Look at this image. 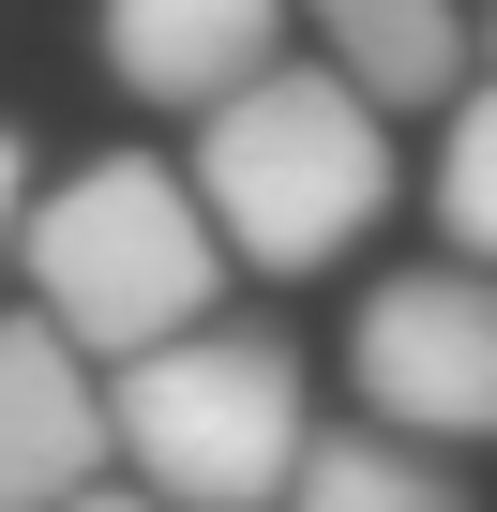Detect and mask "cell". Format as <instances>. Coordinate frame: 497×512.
<instances>
[{
    "label": "cell",
    "mask_w": 497,
    "mask_h": 512,
    "mask_svg": "<svg viewBox=\"0 0 497 512\" xmlns=\"http://www.w3.org/2000/svg\"><path fill=\"white\" fill-rule=\"evenodd\" d=\"M196 211L226 226L241 272H332L392 211V121L347 61H272L226 106H196Z\"/></svg>",
    "instance_id": "cell-1"
},
{
    "label": "cell",
    "mask_w": 497,
    "mask_h": 512,
    "mask_svg": "<svg viewBox=\"0 0 497 512\" xmlns=\"http://www.w3.org/2000/svg\"><path fill=\"white\" fill-rule=\"evenodd\" d=\"M16 287H31V317L76 332L91 362H136V347H166V332L211 317L226 226L196 211V181H181L166 151H106V166H76V181H31V211H16Z\"/></svg>",
    "instance_id": "cell-2"
},
{
    "label": "cell",
    "mask_w": 497,
    "mask_h": 512,
    "mask_svg": "<svg viewBox=\"0 0 497 512\" xmlns=\"http://www.w3.org/2000/svg\"><path fill=\"white\" fill-rule=\"evenodd\" d=\"M317 437V392H302V347L287 332H166L121 362L106 392V452H136V497L166 512H272L287 467Z\"/></svg>",
    "instance_id": "cell-3"
},
{
    "label": "cell",
    "mask_w": 497,
    "mask_h": 512,
    "mask_svg": "<svg viewBox=\"0 0 497 512\" xmlns=\"http://www.w3.org/2000/svg\"><path fill=\"white\" fill-rule=\"evenodd\" d=\"M347 392H362V422H392V437H422V452H452V437H497V272L482 256H422V272H392V287H362V317H347Z\"/></svg>",
    "instance_id": "cell-4"
},
{
    "label": "cell",
    "mask_w": 497,
    "mask_h": 512,
    "mask_svg": "<svg viewBox=\"0 0 497 512\" xmlns=\"http://www.w3.org/2000/svg\"><path fill=\"white\" fill-rule=\"evenodd\" d=\"M76 482H106V377L76 332L0 317V512H46Z\"/></svg>",
    "instance_id": "cell-5"
},
{
    "label": "cell",
    "mask_w": 497,
    "mask_h": 512,
    "mask_svg": "<svg viewBox=\"0 0 497 512\" xmlns=\"http://www.w3.org/2000/svg\"><path fill=\"white\" fill-rule=\"evenodd\" d=\"M302 31V0H106V76L136 106H226L241 76H272Z\"/></svg>",
    "instance_id": "cell-6"
},
{
    "label": "cell",
    "mask_w": 497,
    "mask_h": 512,
    "mask_svg": "<svg viewBox=\"0 0 497 512\" xmlns=\"http://www.w3.org/2000/svg\"><path fill=\"white\" fill-rule=\"evenodd\" d=\"M302 16H317V46H332L377 106H437L452 61H467V16H452V0H302Z\"/></svg>",
    "instance_id": "cell-7"
},
{
    "label": "cell",
    "mask_w": 497,
    "mask_h": 512,
    "mask_svg": "<svg viewBox=\"0 0 497 512\" xmlns=\"http://www.w3.org/2000/svg\"><path fill=\"white\" fill-rule=\"evenodd\" d=\"M272 512H467V497H452V467H437L422 437L347 422V437H302V467H287Z\"/></svg>",
    "instance_id": "cell-8"
},
{
    "label": "cell",
    "mask_w": 497,
    "mask_h": 512,
    "mask_svg": "<svg viewBox=\"0 0 497 512\" xmlns=\"http://www.w3.org/2000/svg\"><path fill=\"white\" fill-rule=\"evenodd\" d=\"M437 241L497 272V76L452 91V121H437Z\"/></svg>",
    "instance_id": "cell-9"
},
{
    "label": "cell",
    "mask_w": 497,
    "mask_h": 512,
    "mask_svg": "<svg viewBox=\"0 0 497 512\" xmlns=\"http://www.w3.org/2000/svg\"><path fill=\"white\" fill-rule=\"evenodd\" d=\"M16 211H31V136L0 121V272H16Z\"/></svg>",
    "instance_id": "cell-10"
},
{
    "label": "cell",
    "mask_w": 497,
    "mask_h": 512,
    "mask_svg": "<svg viewBox=\"0 0 497 512\" xmlns=\"http://www.w3.org/2000/svg\"><path fill=\"white\" fill-rule=\"evenodd\" d=\"M46 512H166V497H136V482H76V497H46Z\"/></svg>",
    "instance_id": "cell-11"
}]
</instances>
